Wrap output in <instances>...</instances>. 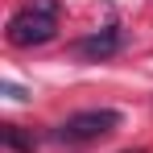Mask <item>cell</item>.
<instances>
[{
  "label": "cell",
  "mask_w": 153,
  "mask_h": 153,
  "mask_svg": "<svg viewBox=\"0 0 153 153\" xmlns=\"http://www.w3.org/2000/svg\"><path fill=\"white\" fill-rule=\"evenodd\" d=\"M54 33H58V0H29L8 21V46L33 50V46H46Z\"/></svg>",
  "instance_id": "6da1fadb"
},
{
  "label": "cell",
  "mask_w": 153,
  "mask_h": 153,
  "mask_svg": "<svg viewBox=\"0 0 153 153\" xmlns=\"http://www.w3.org/2000/svg\"><path fill=\"white\" fill-rule=\"evenodd\" d=\"M120 112L116 108H87V112H75V116H66L62 124L50 132V141L58 145H91V141H100V137H112L116 128H120Z\"/></svg>",
  "instance_id": "7a4b0ae2"
},
{
  "label": "cell",
  "mask_w": 153,
  "mask_h": 153,
  "mask_svg": "<svg viewBox=\"0 0 153 153\" xmlns=\"http://www.w3.org/2000/svg\"><path fill=\"white\" fill-rule=\"evenodd\" d=\"M120 50V29H100V33H91V37H79L75 42V54L79 58H91V62H100V58H112V54Z\"/></svg>",
  "instance_id": "3957f363"
},
{
  "label": "cell",
  "mask_w": 153,
  "mask_h": 153,
  "mask_svg": "<svg viewBox=\"0 0 153 153\" xmlns=\"http://www.w3.org/2000/svg\"><path fill=\"white\" fill-rule=\"evenodd\" d=\"M4 145L8 149H21V153H33V137H25L17 124H4Z\"/></svg>",
  "instance_id": "277c9868"
},
{
  "label": "cell",
  "mask_w": 153,
  "mask_h": 153,
  "mask_svg": "<svg viewBox=\"0 0 153 153\" xmlns=\"http://www.w3.org/2000/svg\"><path fill=\"white\" fill-rule=\"evenodd\" d=\"M4 95H8V100H25V91H21L17 83H4Z\"/></svg>",
  "instance_id": "5b68a950"
},
{
  "label": "cell",
  "mask_w": 153,
  "mask_h": 153,
  "mask_svg": "<svg viewBox=\"0 0 153 153\" xmlns=\"http://www.w3.org/2000/svg\"><path fill=\"white\" fill-rule=\"evenodd\" d=\"M120 153H145V149H120Z\"/></svg>",
  "instance_id": "8992f818"
}]
</instances>
